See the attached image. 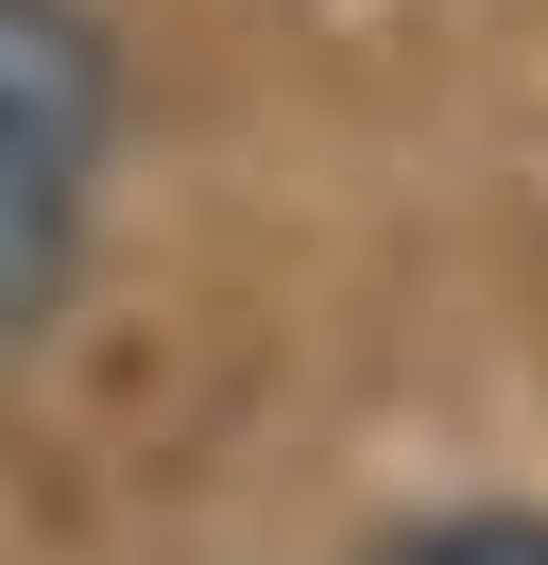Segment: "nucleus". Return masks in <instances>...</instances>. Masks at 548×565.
I'll list each match as a JSON object with an SVG mask.
<instances>
[{"label": "nucleus", "instance_id": "f03ea898", "mask_svg": "<svg viewBox=\"0 0 548 565\" xmlns=\"http://www.w3.org/2000/svg\"><path fill=\"white\" fill-rule=\"evenodd\" d=\"M377 565H548V514H445V531H394Z\"/></svg>", "mask_w": 548, "mask_h": 565}, {"label": "nucleus", "instance_id": "f257e3e1", "mask_svg": "<svg viewBox=\"0 0 548 565\" xmlns=\"http://www.w3.org/2000/svg\"><path fill=\"white\" fill-rule=\"evenodd\" d=\"M120 120V52L86 0H0V326L52 309L68 241H86V172Z\"/></svg>", "mask_w": 548, "mask_h": 565}]
</instances>
